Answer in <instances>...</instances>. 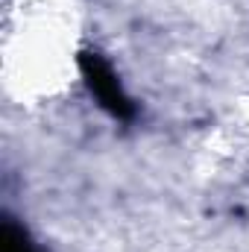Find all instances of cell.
I'll use <instances>...</instances> for the list:
<instances>
[{
    "mask_svg": "<svg viewBox=\"0 0 249 252\" xmlns=\"http://www.w3.org/2000/svg\"><path fill=\"white\" fill-rule=\"evenodd\" d=\"M76 67H79V73H82V82H85L88 94L97 100V106H100L109 118H115V121H121V124L135 121L138 106H135V100L129 97V91L124 88L118 70L112 67V62H109L103 53H97V50H82V53L76 56Z\"/></svg>",
    "mask_w": 249,
    "mask_h": 252,
    "instance_id": "obj_1",
    "label": "cell"
},
{
    "mask_svg": "<svg viewBox=\"0 0 249 252\" xmlns=\"http://www.w3.org/2000/svg\"><path fill=\"white\" fill-rule=\"evenodd\" d=\"M0 252H44L41 244L32 241V235L27 232V226H21L15 217H3L0 223Z\"/></svg>",
    "mask_w": 249,
    "mask_h": 252,
    "instance_id": "obj_2",
    "label": "cell"
}]
</instances>
